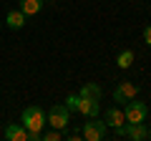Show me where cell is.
Returning a JSON list of instances; mask_svg holds the SVG:
<instances>
[{"label": "cell", "instance_id": "obj_17", "mask_svg": "<svg viewBox=\"0 0 151 141\" xmlns=\"http://www.w3.org/2000/svg\"><path fill=\"white\" fill-rule=\"evenodd\" d=\"M144 40H146V45L151 48V23H149V25L144 28Z\"/></svg>", "mask_w": 151, "mask_h": 141}, {"label": "cell", "instance_id": "obj_16", "mask_svg": "<svg viewBox=\"0 0 151 141\" xmlns=\"http://www.w3.org/2000/svg\"><path fill=\"white\" fill-rule=\"evenodd\" d=\"M28 141H43V131H28Z\"/></svg>", "mask_w": 151, "mask_h": 141}, {"label": "cell", "instance_id": "obj_3", "mask_svg": "<svg viewBox=\"0 0 151 141\" xmlns=\"http://www.w3.org/2000/svg\"><path fill=\"white\" fill-rule=\"evenodd\" d=\"M106 134H108V126H106V121H98V116L91 119L88 124H83V129H81V136L86 141H103Z\"/></svg>", "mask_w": 151, "mask_h": 141}, {"label": "cell", "instance_id": "obj_14", "mask_svg": "<svg viewBox=\"0 0 151 141\" xmlns=\"http://www.w3.org/2000/svg\"><path fill=\"white\" fill-rule=\"evenodd\" d=\"M58 139H63V131H58V129L43 131V141H58Z\"/></svg>", "mask_w": 151, "mask_h": 141}, {"label": "cell", "instance_id": "obj_18", "mask_svg": "<svg viewBox=\"0 0 151 141\" xmlns=\"http://www.w3.org/2000/svg\"><path fill=\"white\" fill-rule=\"evenodd\" d=\"M149 139H151V124H149Z\"/></svg>", "mask_w": 151, "mask_h": 141}, {"label": "cell", "instance_id": "obj_9", "mask_svg": "<svg viewBox=\"0 0 151 141\" xmlns=\"http://www.w3.org/2000/svg\"><path fill=\"white\" fill-rule=\"evenodd\" d=\"M5 139L8 141H28V131L23 124H8L5 126Z\"/></svg>", "mask_w": 151, "mask_h": 141}, {"label": "cell", "instance_id": "obj_6", "mask_svg": "<svg viewBox=\"0 0 151 141\" xmlns=\"http://www.w3.org/2000/svg\"><path fill=\"white\" fill-rule=\"evenodd\" d=\"M126 139H131V141L149 139V129H146V124H144V121H136V124L126 121Z\"/></svg>", "mask_w": 151, "mask_h": 141}, {"label": "cell", "instance_id": "obj_1", "mask_svg": "<svg viewBox=\"0 0 151 141\" xmlns=\"http://www.w3.org/2000/svg\"><path fill=\"white\" fill-rule=\"evenodd\" d=\"M20 121L25 126V131H43L45 129V111L40 106H35V103H30V106L23 109Z\"/></svg>", "mask_w": 151, "mask_h": 141}, {"label": "cell", "instance_id": "obj_7", "mask_svg": "<svg viewBox=\"0 0 151 141\" xmlns=\"http://www.w3.org/2000/svg\"><path fill=\"white\" fill-rule=\"evenodd\" d=\"M78 114H83L86 119H96L101 114V106L93 98H78Z\"/></svg>", "mask_w": 151, "mask_h": 141}, {"label": "cell", "instance_id": "obj_19", "mask_svg": "<svg viewBox=\"0 0 151 141\" xmlns=\"http://www.w3.org/2000/svg\"><path fill=\"white\" fill-rule=\"evenodd\" d=\"M0 28H3V20H0Z\"/></svg>", "mask_w": 151, "mask_h": 141}, {"label": "cell", "instance_id": "obj_2", "mask_svg": "<svg viewBox=\"0 0 151 141\" xmlns=\"http://www.w3.org/2000/svg\"><path fill=\"white\" fill-rule=\"evenodd\" d=\"M68 124H70V111L65 109V103H55V106H50V111H48V126H50V129L65 131Z\"/></svg>", "mask_w": 151, "mask_h": 141}, {"label": "cell", "instance_id": "obj_10", "mask_svg": "<svg viewBox=\"0 0 151 141\" xmlns=\"http://www.w3.org/2000/svg\"><path fill=\"white\" fill-rule=\"evenodd\" d=\"M25 18L28 15L23 10H13V13H8V15H5V25L10 28V30H20V28L25 25Z\"/></svg>", "mask_w": 151, "mask_h": 141}, {"label": "cell", "instance_id": "obj_12", "mask_svg": "<svg viewBox=\"0 0 151 141\" xmlns=\"http://www.w3.org/2000/svg\"><path fill=\"white\" fill-rule=\"evenodd\" d=\"M43 3L45 0H20V10L25 13V15H35V13H40Z\"/></svg>", "mask_w": 151, "mask_h": 141}, {"label": "cell", "instance_id": "obj_4", "mask_svg": "<svg viewBox=\"0 0 151 141\" xmlns=\"http://www.w3.org/2000/svg\"><path fill=\"white\" fill-rule=\"evenodd\" d=\"M124 116H126V121H131V124H136V121H146V116H149V106H146L144 101L131 98V101H126Z\"/></svg>", "mask_w": 151, "mask_h": 141}, {"label": "cell", "instance_id": "obj_8", "mask_svg": "<svg viewBox=\"0 0 151 141\" xmlns=\"http://www.w3.org/2000/svg\"><path fill=\"white\" fill-rule=\"evenodd\" d=\"M106 126L108 129H116V126H121V124H126V116H124V111L119 109V106H111V109H106Z\"/></svg>", "mask_w": 151, "mask_h": 141}, {"label": "cell", "instance_id": "obj_13", "mask_svg": "<svg viewBox=\"0 0 151 141\" xmlns=\"http://www.w3.org/2000/svg\"><path fill=\"white\" fill-rule=\"evenodd\" d=\"M116 65H119V68H131V65H134V50H121L119 55H116Z\"/></svg>", "mask_w": 151, "mask_h": 141}, {"label": "cell", "instance_id": "obj_11", "mask_svg": "<svg viewBox=\"0 0 151 141\" xmlns=\"http://www.w3.org/2000/svg\"><path fill=\"white\" fill-rule=\"evenodd\" d=\"M78 96H81V98H93V101H101V86H98V83H83Z\"/></svg>", "mask_w": 151, "mask_h": 141}, {"label": "cell", "instance_id": "obj_5", "mask_svg": "<svg viewBox=\"0 0 151 141\" xmlns=\"http://www.w3.org/2000/svg\"><path fill=\"white\" fill-rule=\"evenodd\" d=\"M136 93H139V86L131 81H121L119 86L113 88V101L116 103H126L131 101V98H136Z\"/></svg>", "mask_w": 151, "mask_h": 141}, {"label": "cell", "instance_id": "obj_15", "mask_svg": "<svg viewBox=\"0 0 151 141\" xmlns=\"http://www.w3.org/2000/svg\"><path fill=\"white\" fill-rule=\"evenodd\" d=\"M78 98H81V96H76V93L65 96V109H68V111H78Z\"/></svg>", "mask_w": 151, "mask_h": 141}]
</instances>
